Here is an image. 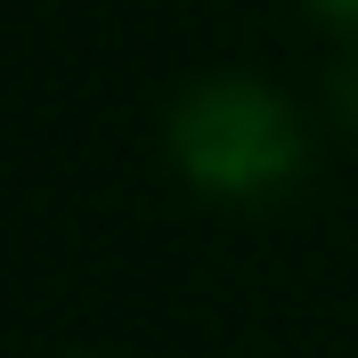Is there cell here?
<instances>
[{
  "label": "cell",
  "mask_w": 358,
  "mask_h": 358,
  "mask_svg": "<svg viewBox=\"0 0 358 358\" xmlns=\"http://www.w3.org/2000/svg\"><path fill=\"white\" fill-rule=\"evenodd\" d=\"M163 155L203 203H277L310 171V114L268 73H196L163 114Z\"/></svg>",
  "instance_id": "1"
},
{
  "label": "cell",
  "mask_w": 358,
  "mask_h": 358,
  "mask_svg": "<svg viewBox=\"0 0 358 358\" xmlns=\"http://www.w3.org/2000/svg\"><path fill=\"white\" fill-rule=\"evenodd\" d=\"M301 8H310L334 41H358V0H301Z\"/></svg>",
  "instance_id": "2"
},
{
  "label": "cell",
  "mask_w": 358,
  "mask_h": 358,
  "mask_svg": "<svg viewBox=\"0 0 358 358\" xmlns=\"http://www.w3.org/2000/svg\"><path fill=\"white\" fill-rule=\"evenodd\" d=\"M334 106H358V57H350V66L334 73Z\"/></svg>",
  "instance_id": "3"
}]
</instances>
